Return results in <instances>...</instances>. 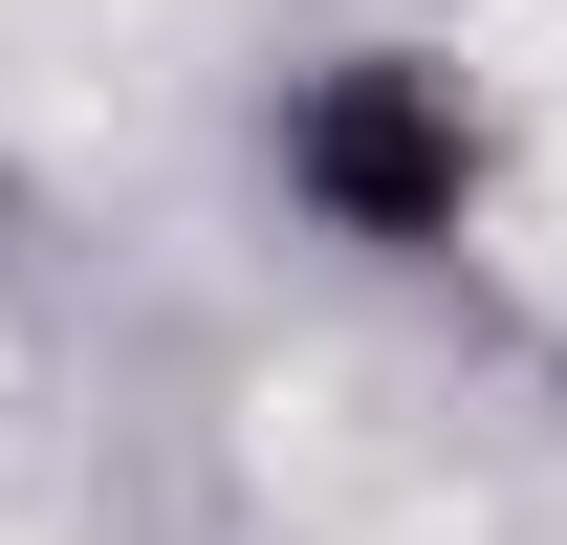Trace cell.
<instances>
[{
    "mask_svg": "<svg viewBox=\"0 0 567 545\" xmlns=\"http://www.w3.org/2000/svg\"><path fill=\"white\" fill-rule=\"evenodd\" d=\"M524 284H546V306H567V153H546V175H524Z\"/></svg>",
    "mask_w": 567,
    "mask_h": 545,
    "instance_id": "obj_1",
    "label": "cell"
}]
</instances>
